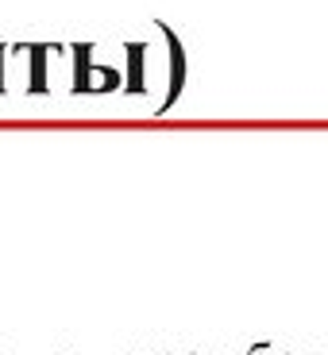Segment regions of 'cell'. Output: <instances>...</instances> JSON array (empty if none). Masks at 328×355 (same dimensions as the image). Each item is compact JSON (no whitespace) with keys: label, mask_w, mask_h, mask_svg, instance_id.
I'll return each mask as SVG.
<instances>
[{"label":"cell","mask_w":328,"mask_h":355,"mask_svg":"<svg viewBox=\"0 0 328 355\" xmlns=\"http://www.w3.org/2000/svg\"><path fill=\"white\" fill-rule=\"evenodd\" d=\"M263 347H266V344H259V347H255V355H263Z\"/></svg>","instance_id":"obj_1"}]
</instances>
